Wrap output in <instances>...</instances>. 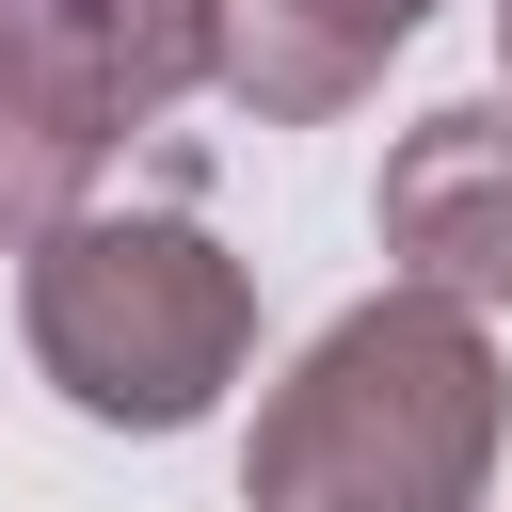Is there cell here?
<instances>
[{
  "mask_svg": "<svg viewBox=\"0 0 512 512\" xmlns=\"http://www.w3.org/2000/svg\"><path fill=\"white\" fill-rule=\"evenodd\" d=\"M496 336L464 304L368 288L352 320L304 336V368L256 400L240 448V512H480L496 480Z\"/></svg>",
  "mask_w": 512,
  "mask_h": 512,
  "instance_id": "6da1fadb",
  "label": "cell"
},
{
  "mask_svg": "<svg viewBox=\"0 0 512 512\" xmlns=\"http://www.w3.org/2000/svg\"><path fill=\"white\" fill-rule=\"evenodd\" d=\"M16 336L96 432H192L256 368V272L176 208H80L16 256Z\"/></svg>",
  "mask_w": 512,
  "mask_h": 512,
  "instance_id": "7a4b0ae2",
  "label": "cell"
},
{
  "mask_svg": "<svg viewBox=\"0 0 512 512\" xmlns=\"http://www.w3.org/2000/svg\"><path fill=\"white\" fill-rule=\"evenodd\" d=\"M368 224H384V272H400L416 304H464V320L512 304V96L416 112V128L384 144Z\"/></svg>",
  "mask_w": 512,
  "mask_h": 512,
  "instance_id": "3957f363",
  "label": "cell"
},
{
  "mask_svg": "<svg viewBox=\"0 0 512 512\" xmlns=\"http://www.w3.org/2000/svg\"><path fill=\"white\" fill-rule=\"evenodd\" d=\"M432 0H208V96H240L256 128H320L384 80V48H416Z\"/></svg>",
  "mask_w": 512,
  "mask_h": 512,
  "instance_id": "277c9868",
  "label": "cell"
},
{
  "mask_svg": "<svg viewBox=\"0 0 512 512\" xmlns=\"http://www.w3.org/2000/svg\"><path fill=\"white\" fill-rule=\"evenodd\" d=\"M0 32L128 144L160 128L176 96H208V0H0Z\"/></svg>",
  "mask_w": 512,
  "mask_h": 512,
  "instance_id": "5b68a950",
  "label": "cell"
},
{
  "mask_svg": "<svg viewBox=\"0 0 512 512\" xmlns=\"http://www.w3.org/2000/svg\"><path fill=\"white\" fill-rule=\"evenodd\" d=\"M96 160H112V128L0 32V256H32V240H64L80 208H96Z\"/></svg>",
  "mask_w": 512,
  "mask_h": 512,
  "instance_id": "8992f818",
  "label": "cell"
},
{
  "mask_svg": "<svg viewBox=\"0 0 512 512\" xmlns=\"http://www.w3.org/2000/svg\"><path fill=\"white\" fill-rule=\"evenodd\" d=\"M496 64H512V0H496Z\"/></svg>",
  "mask_w": 512,
  "mask_h": 512,
  "instance_id": "52a82bcc",
  "label": "cell"
}]
</instances>
